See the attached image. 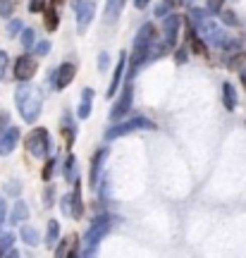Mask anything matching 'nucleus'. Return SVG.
<instances>
[{"label":"nucleus","instance_id":"nucleus-1","mask_svg":"<svg viewBox=\"0 0 246 258\" xmlns=\"http://www.w3.org/2000/svg\"><path fill=\"white\" fill-rule=\"evenodd\" d=\"M38 91L41 89L31 86L29 82H22V86L15 91V103H17V108H19V115L29 124H34L38 120L41 108H43V101H41V93Z\"/></svg>","mask_w":246,"mask_h":258},{"label":"nucleus","instance_id":"nucleus-2","mask_svg":"<svg viewBox=\"0 0 246 258\" xmlns=\"http://www.w3.org/2000/svg\"><path fill=\"white\" fill-rule=\"evenodd\" d=\"M153 43H155V27L151 24V22H146L144 27L139 29L137 38H134V53H132V72H129V79H134L137 67L148 57Z\"/></svg>","mask_w":246,"mask_h":258},{"label":"nucleus","instance_id":"nucleus-3","mask_svg":"<svg viewBox=\"0 0 246 258\" xmlns=\"http://www.w3.org/2000/svg\"><path fill=\"white\" fill-rule=\"evenodd\" d=\"M110 227H112V218H110V215H100V218H96V220L91 222V227H89L86 237H84V251H82L84 256L96 253V246H98L100 239L110 232Z\"/></svg>","mask_w":246,"mask_h":258},{"label":"nucleus","instance_id":"nucleus-4","mask_svg":"<svg viewBox=\"0 0 246 258\" xmlns=\"http://www.w3.org/2000/svg\"><path fill=\"white\" fill-rule=\"evenodd\" d=\"M24 146L29 148V153L34 158H43V156H48V151H50V137H48V132L43 127L31 129L29 137L24 139Z\"/></svg>","mask_w":246,"mask_h":258},{"label":"nucleus","instance_id":"nucleus-5","mask_svg":"<svg viewBox=\"0 0 246 258\" xmlns=\"http://www.w3.org/2000/svg\"><path fill=\"white\" fill-rule=\"evenodd\" d=\"M134 129H146V132H153L155 124L151 120H146V117H134V120L122 122V124H117V127L108 129V132H105V139L112 141V139H119V137H125V134H129V132H134Z\"/></svg>","mask_w":246,"mask_h":258},{"label":"nucleus","instance_id":"nucleus-6","mask_svg":"<svg viewBox=\"0 0 246 258\" xmlns=\"http://www.w3.org/2000/svg\"><path fill=\"white\" fill-rule=\"evenodd\" d=\"M72 10L77 15V29L82 34L96 17V3H91V0H72Z\"/></svg>","mask_w":246,"mask_h":258},{"label":"nucleus","instance_id":"nucleus-7","mask_svg":"<svg viewBox=\"0 0 246 258\" xmlns=\"http://www.w3.org/2000/svg\"><path fill=\"white\" fill-rule=\"evenodd\" d=\"M36 70H38V62L34 55H22L15 62V77H17L19 82H29L36 74Z\"/></svg>","mask_w":246,"mask_h":258},{"label":"nucleus","instance_id":"nucleus-8","mask_svg":"<svg viewBox=\"0 0 246 258\" xmlns=\"http://www.w3.org/2000/svg\"><path fill=\"white\" fill-rule=\"evenodd\" d=\"M132 101H134V91H132V86H125L122 96H119L117 103H115V105H112V110H110V120H119V117H125V115L132 110Z\"/></svg>","mask_w":246,"mask_h":258},{"label":"nucleus","instance_id":"nucleus-9","mask_svg":"<svg viewBox=\"0 0 246 258\" xmlns=\"http://www.w3.org/2000/svg\"><path fill=\"white\" fill-rule=\"evenodd\" d=\"M74 74H77V67H74L72 62H65V64H60V67L55 70V79H53L55 89H57V91H63V89H67V86L72 84Z\"/></svg>","mask_w":246,"mask_h":258},{"label":"nucleus","instance_id":"nucleus-10","mask_svg":"<svg viewBox=\"0 0 246 258\" xmlns=\"http://www.w3.org/2000/svg\"><path fill=\"white\" fill-rule=\"evenodd\" d=\"M179 24H182V19H179V15H174V12L165 17L163 34H165V41H167V46H174V43H177V38H179Z\"/></svg>","mask_w":246,"mask_h":258},{"label":"nucleus","instance_id":"nucleus-11","mask_svg":"<svg viewBox=\"0 0 246 258\" xmlns=\"http://www.w3.org/2000/svg\"><path fill=\"white\" fill-rule=\"evenodd\" d=\"M19 141V129L17 127H8L0 134V156H10Z\"/></svg>","mask_w":246,"mask_h":258},{"label":"nucleus","instance_id":"nucleus-12","mask_svg":"<svg viewBox=\"0 0 246 258\" xmlns=\"http://www.w3.org/2000/svg\"><path fill=\"white\" fill-rule=\"evenodd\" d=\"M55 256L57 258H65V256H79V237L77 234H67L60 246L55 249Z\"/></svg>","mask_w":246,"mask_h":258},{"label":"nucleus","instance_id":"nucleus-13","mask_svg":"<svg viewBox=\"0 0 246 258\" xmlns=\"http://www.w3.org/2000/svg\"><path fill=\"white\" fill-rule=\"evenodd\" d=\"M60 129H63V134H65V144H67V148H72L74 137H77V124H74V117L70 115V112H65L63 115V120H60Z\"/></svg>","mask_w":246,"mask_h":258},{"label":"nucleus","instance_id":"nucleus-14","mask_svg":"<svg viewBox=\"0 0 246 258\" xmlns=\"http://www.w3.org/2000/svg\"><path fill=\"white\" fill-rule=\"evenodd\" d=\"M105 158H108V148H100L91 160V186H96V189H98V175H100V170H103Z\"/></svg>","mask_w":246,"mask_h":258},{"label":"nucleus","instance_id":"nucleus-15","mask_svg":"<svg viewBox=\"0 0 246 258\" xmlns=\"http://www.w3.org/2000/svg\"><path fill=\"white\" fill-rule=\"evenodd\" d=\"M125 62H127V57H125V53H122V55L117 57V67H115V74H112V82H110L108 91H105L108 98H112V96L117 93V86H119V82H122V72H125Z\"/></svg>","mask_w":246,"mask_h":258},{"label":"nucleus","instance_id":"nucleus-16","mask_svg":"<svg viewBox=\"0 0 246 258\" xmlns=\"http://www.w3.org/2000/svg\"><path fill=\"white\" fill-rule=\"evenodd\" d=\"M57 3L60 0H53L50 5H48L43 12H46V29L48 31H55L57 29V24H60V15H57Z\"/></svg>","mask_w":246,"mask_h":258},{"label":"nucleus","instance_id":"nucleus-17","mask_svg":"<svg viewBox=\"0 0 246 258\" xmlns=\"http://www.w3.org/2000/svg\"><path fill=\"white\" fill-rule=\"evenodd\" d=\"M125 3H127V0H108V3H105V22H115V19L122 15Z\"/></svg>","mask_w":246,"mask_h":258},{"label":"nucleus","instance_id":"nucleus-18","mask_svg":"<svg viewBox=\"0 0 246 258\" xmlns=\"http://www.w3.org/2000/svg\"><path fill=\"white\" fill-rule=\"evenodd\" d=\"M91 101H93V89H84L82 103H79V120H86L91 115Z\"/></svg>","mask_w":246,"mask_h":258},{"label":"nucleus","instance_id":"nucleus-19","mask_svg":"<svg viewBox=\"0 0 246 258\" xmlns=\"http://www.w3.org/2000/svg\"><path fill=\"white\" fill-rule=\"evenodd\" d=\"M79 182H74V194H72V218L79 220L84 215V206H82V189H79Z\"/></svg>","mask_w":246,"mask_h":258},{"label":"nucleus","instance_id":"nucleus-20","mask_svg":"<svg viewBox=\"0 0 246 258\" xmlns=\"http://www.w3.org/2000/svg\"><path fill=\"white\" fill-rule=\"evenodd\" d=\"M29 218V208L24 201H17L12 206V215H10V222L12 225H19V222H24Z\"/></svg>","mask_w":246,"mask_h":258},{"label":"nucleus","instance_id":"nucleus-21","mask_svg":"<svg viewBox=\"0 0 246 258\" xmlns=\"http://www.w3.org/2000/svg\"><path fill=\"white\" fill-rule=\"evenodd\" d=\"M222 101H225V108H227V110H234V108H237V91H234V86L229 82L222 84Z\"/></svg>","mask_w":246,"mask_h":258},{"label":"nucleus","instance_id":"nucleus-22","mask_svg":"<svg viewBox=\"0 0 246 258\" xmlns=\"http://www.w3.org/2000/svg\"><path fill=\"white\" fill-rule=\"evenodd\" d=\"M65 179H67L70 184L79 182V179H77V158L74 156H67V160H65Z\"/></svg>","mask_w":246,"mask_h":258},{"label":"nucleus","instance_id":"nucleus-23","mask_svg":"<svg viewBox=\"0 0 246 258\" xmlns=\"http://www.w3.org/2000/svg\"><path fill=\"white\" fill-rule=\"evenodd\" d=\"M22 241L29 244V246H38V232L31 227V225H22Z\"/></svg>","mask_w":246,"mask_h":258},{"label":"nucleus","instance_id":"nucleus-24","mask_svg":"<svg viewBox=\"0 0 246 258\" xmlns=\"http://www.w3.org/2000/svg\"><path fill=\"white\" fill-rule=\"evenodd\" d=\"M57 232H60V222L50 220L48 222V232H46V246H55L57 244Z\"/></svg>","mask_w":246,"mask_h":258},{"label":"nucleus","instance_id":"nucleus-25","mask_svg":"<svg viewBox=\"0 0 246 258\" xmlns=\"http://www.w3.org/2000/svg\"><path fill=\"white\" fill-rule=\"evenodd\" d=\"M12 244H15V234H12V232H5V234L0 237V256H5V253L12 249Z\"/></svg>","mask_w":246,"mask_h":258},{"label":"nucleus","instance_id":"nucleus-26","mask_svg":"<svg viewBox=\"0 0 246 258\" xmlns=\"http://www.w3.org/2000/svg\"><path fill=\"white\" fill-rule=\"evenodd\" d=\"M172 10H174V0H163V3L155 5V17H165V15H170Z\"/></svg>","mask_w":246,"mask_h":258},{"label":"nucleus","instance_id":"nucleus-27","mask_svg":"<svg viewBox=\"0 0 246 258\" xmlns=\"http://www.w3.org/2000/svg\"><path fill=\"white\" fill-rule=\"evenodd\" d=\"M34 36H36L34 29H24V31H22V48H24V50H29V48L34 46Z\"/></svg>","mask_w":246,"mask_h":258},{"label":"nucleus","instance_id":"nucleus-28","mask_svg":"<svg viewBox=\"0 0 246 258\" xmlns=\"http://www.w3.org/2000/svg\"><path fill=\"white\" fill-rule=\"evenodd\" d=\"M192 50H194V53H199V55H206V53H208L206 43H203V41H201V38L196 36V34L192 36Z\"/></svg>","mask_w":246,"mask_h":258},{"label":"nucleus","instance_id":"nucleus-29","mask_svg":"<svg viewBox=\"0 0 246 258\" xmlns=\"http://www.w3.org/2000/svg\"><path fill=\"white\" fill-rule=\"evenodd\" d=\"M12 10H15V3L12 0H0V17L8 19L12 15Z\"/></svg>","mask_w":246,"mask_h":258},{"label":"nucleus","instance_id":"nucleus-30","mask_svg":"<svg viewBox=\"0 0 246 258\" xmlns=\"http://www.w3.org/2000/svg\"><path fill=\"white\" fill-rule=\"evenodd\" d=\"M60 208H63L65 215L72 218V194H65L63 199H60Z\"/></svg>","mask_w":246,"mask_h":258},{"label":"nucleus","instance_id":"nucleus-31","mask_svg":"<svg viewBox=\"0 0 246 258\" xmlns=\"http://www.w3.org/2000/svg\"><path fill=\"white\" fill-rule=\"evenodd\" d=\"M48 8V0H29V10L31 12H43Z\"/></svg>","mask_w":246,"mask_h":258},{"label":"nucleus","instance_id":"nucleus-32","mask_svg":"<svg viewBox=\"0 0 246 258\" xmlns=\"http://www.w3.org/2000/svg\"><path fill=\"white\" fill-rule=\"evenodd\" d=\"M19 31H22V19H12L8 24V36H17Z\"/></svg>","mask_w":246,"mask_h":258},{"label":"nucleus","instance_id":"nucleus-33","mask_svg":"<svg viewBox=\"0 0 246 258\" xmlns=\"http://www.w3.org/2000/svg\"><path fill=\"white\" fill-rule=\"evenodd\" d=\"M48 50H50V41H38L36 43V48H34V53H36V55H48Z\"/></svg>","mask_w":246,"mask_h":258},{"label":"nucleus","instance_id":"nucleus-34","mask_svg":"<svg viewBox=\"0 0 246 258\" xmlns=\"http://www.w3.org/2000/svg\"><path fill=\"white\" fill-rule=\"evenodd\" d=\"M220 15H222V22H225V24H232V27H234V24H237V22H239V19H237V15H234L232 10H222Z\"/></svg>","mask_w":246,"mask_h":258},{"label":"nucleus","instance_id":"nucleus-35","mask_svg":"<svg viewBox=\"0 0 246 258\" xmlns=\"http://www.w3.org/2000/svg\"><path fill=\"white\" fill-rule=\"evenodd\" d=\"M55 165H57V160H55V158H50V160L46 163V167H43V179H50V177H53Z\"/></svg>","mask_w":246,"mask_h":258},{"label":"nucleus","instance_id":"nucleus-36","mask_svg":"<svg viewBox=\"0 0 246 258\" xmlns=\"http://www.w3.org/2000/svg\"><path fill=\"white\" fill-rule=\"evenodd\" d=\"M208 12L210 15H220L222 12V0H208Z\"/></svg>","mask_w":246,"mask_h":258},{"label":"nucleus","instance_id":"nucleus-37","mask_svg":"<svg viewBox=\"0 0 246 258\" xmlns=\"http://www.w3.org/2000/svg\"><path fill=\"white\" fill-rule=\"evenodd\" d=\"M5 70H8V53L0 50V79L5 77Z\"/></svg>","mask_w":246,"mask_h":258},{"label":"nucleus","instance_id":"nucleus-38","mask_svg":"<svg viewBox=\"0 0 246 258\" xmlns=\"http://www.w3.org/2000/svg\"><path fill=\"white\" fill-rule=\"evenodd\" d=\"M108 64H110V55L108 53H100L98 55V70H108Z\"/></svg>","mask_w":246,"mask_h":258},{"label":"nucleus","instance_id":"nucleus-39","mask_svg":"<svg viewBox=\"0 0 246 258\" xmlns=\"http://www.w3.org/2000/svg\"><path fill=\"white\" fill-rule=\"evenodd\" d=\"M43 201H46L48 208L53 206V186H46V194H43Z\"/></svg>","mask_w":246,"mask_h":258},{"label":"nucleus","instance_id":"nucleus-40","mask_svg":"<svg viewBox=\"0 0 246 258\" xmlns=\"http://www.w3.org/2000/svg\"><path fill=\"white\" fill-rule=\"evenodd\" d=\"M5 213H8V206L0 199V230H3V222H5Z\"/></svg>","mask_w":246,"mask_h":258},{"label":"nucleus","instance_id":"nucleus-41","mask_svg":"<svg viewBox=\"0 0 246 258\" xmlns=\"http://www.w3.org/2000/svg\"><path fill=\"white\" fill-rule=\"evenodd\" d=\"M148 3H151V0H134V8H137V10H144Z\"/></svg>","mask_w":246,"mask_h":258},{"label":"nucleus","instance_id":"nucleus-42","mask_svg":"<svg viewBox=\"0 0 246 258\" xmlns=\"http://www.w3.org/2000/svg\"><path fill=\"white\" fill-rule=\"evenodd\" d=\"M177 53H179V55H177V60H179V62H184V60H187V50H177Z\"/></svg>","mask_w":246,"mask_h":258},{"label":"nucleus","instance_id":"nucleus-43","mask_svg":"<svg viewBox=\"0 0 246 258\" xmlns=\"http://www.w3.org/2000/svg\"><path fill=\"white\" fill-rule=\"evenodd\" d=\"M19 191V184L17 182H12V184H10V194H17Z\"/></svg>","mask_w":246,"mask_h":258},{"label":"nucleus","instance_id":"nucleus-44","mask_svg":"<svg viewBox=\"0 0 246 258\" xmlns=\"http://www.w3.org/2000/svg\"><path fill=\"white\" fill-rule=\"evenodd\" d=\"M239 74H241V82H244V86H246V70H241Z\"/></svg>","mask_w":246,"mask_h":258},{"label":"nucleus","instance_id":"nucleus-45","mask_svg":"<svg viewBox=\"0 0 246 258\" xmlns=\"http://www.w3.org/2000/svg\"><path fill=\"white\" fill-rule=\"evenodd\" d=\"M182 3H187V5H189V3H192V0H182Z\"/></svg>","mask_w":246,"mask_h":258},{"label":"nucleus","instance_id":"nucleus-46","mask_svg":"<svg viewBox=\"0 0 246 258\" xmlns=\"http://www.w3.org/2000/svg\"><path fill=\"white\" fill-rule=\"evenodd\" d=\"M0 134H3V129H0Z\"/></svg>","mask_w":246,"mask_h":258},{"label":"nucleus","instance_id":"nucleus-47","mask_svg":"<svg viewBox=\"0 0 246 258\" xmlns=\"http://www.w3.org/2000/svg\"><path fill=\"white\" fill-rule=\"evenodd\" d=\"M60 3H63V0H60Z\"/></svg>","mask_w":246,"mask_h":258}]
</instances>
